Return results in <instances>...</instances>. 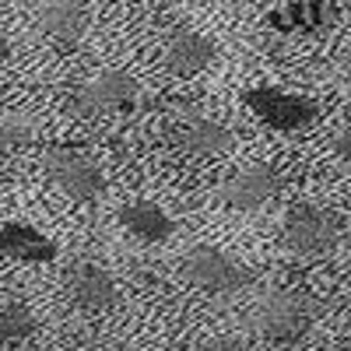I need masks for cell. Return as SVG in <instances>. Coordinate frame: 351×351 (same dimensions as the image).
<instances>
[{"label":"cell","instance_id":"cell-8","mask_svg":"<svg viewBox=\"0 0 351 351\" xmlns=\"http://www.w3.org/2000/svg\"><path fill=\"white\" fill-rule=\"evenodd\" d=\"M281 193V176L271 165H246L228 176L221 186V204L232 211H260Z\"/></svg>","mask_w":351,"mask_h":351},{"label":"cell","instance_id":"cell-17","mask_svg":"<svg viewBox=\"0 0 351 351\" xmlns=\"http://www.w3.org/2000/svg\"><path fill=\"white\" fill-rule=\"evenodd\" d=\"M197 351H246V344L239 337H211V341H204Z\"/></svg>","mask_w":351,"mask_h":351},{"label":"cell","instance_id":"cell-16","mask_svg":"<svg viewBox=\"0 0 351 351\" xmlns=\"http://www.w3.org/2000/svg\"><path fill=\"white\" fill-rule=\"evenodd\" d=\"M36 330V316L28 313L25 306H0V344H14V341H25L28 334Z\"/></svg>","mask_w":351,"mask_h":351},{"label":"cell","instance_id":"cell-13","mask_svg":"<svg viewBox=\"0 0 351 351\" xmlns=\"http://www.w3.org/2000/svg\"><path fill=\"white\" fill-rule=\"evenodd\" d=\"M120 225L130 236H137L141 243H165L176 232V221L152 200H130L120 211Z\"/></svg>","mask_w":351,"mask_h":351},{"label":"cell","instance_id":"cell-7","mask_svg":"<svg viewBox=\"0 0 351 351\" xmlns=\"http://www.w3.org/2000/svg\"><path fill=\"white\" fill-rule=\"evenodd\" d=\"M172 144L186 155L215 158V155H225L236 148V134L197 109H180L172 120Z\"/></svg>","mask_w":351,"mask_h":351},{"label":"cell","instance_id":"cell-11","mask_svg":"<svg viewBox=\"0 0 351 351\" xmlns=\"http://www.w3.org/2000/svg\"><path fill=\"white\" fill-rule=\"evenodd\" d=\"M0 253H8L11 260H21V263H49L56 256V246L39 228L25 221H11V225H0Z\"/></svg>","mask_w":351,"mask_h":351},{"label":"cell","instance_id":"cell-3","mask_svg":"<svg viewBox=\"0 0 351 351\" xmlns=\"http://www.w3.org/2000/svg\"><path fill=\"white\" fill-rule=\"evenodd\" d=\"M43 169H46L49 180L77 204L99 200L102 190H106V176H102L99 162H92L84 152L71 148V144H49L43 152Z\"/></svg>","mask_w":351,"mask_h":351},{"label":"cell","instance_id":"cell-20","mask_svg":"<svg viewBox=\"0 0 351 351\" xmlns=\"http://www.w3.org/2000/svg\"><path fill=\"white\" fill-rule=\"evenodd\" d=\"M344 71H348V77H351V53L344 56Z\"/></svg>","mask_w":351,"mask_h":351},{"label":"cell","instance_id":"cell-2","mask_svg":"<svg viewBox=\"0 0 351 351\" xmlns=\"http://www.w3.org/2000/svg\"><path fill=\"white\" fill-rule=\"evenodd\" d=\"M341 239V218L319 204H295L281 225V243L295 256H324Z\"/></svg>","mask_w":351,"mask_h":351},{"label":"cell","instance_id":"cell-9","mask_svg":"<svg viewBox=\"0 0 351 351\" xmlns=\"http://www.w3.org/2000/svg\"><path fill=\"white\" fill-rule=\"evenodd\" d=\"M71 299L84 313H106L120 299V288H116L106 267H99L92 260H81L71 267Z\"/></svg>","mask_w":351,"mask_h":351},{"label":"cell","instance_id":"cell-19","mask_svg":"<svg viewBox=\"0 0 351 351\" xmlns=\"http://www.w3.org/2000/svg\"><path fill=\"white\" fill-rule=\"evenodd\" d=\"M4 56H8V43H4V39H0V60H4Z\"/></svg>","mask_w":351,"mask_h":351},{"label":"cell","instance_id":"cell-15","mask_svg":"<svg viewBox=\"0 0 351 351\" xmlns=\"http://www.w3.org/2000/svg\"><path fill=\"white\" fill-rule=\"evenodd\" d=\"M36 134H39V123L32 120V116H25V112H4V116H0V155L32 144Z\"/></svg>","mask_w":351,"mask_h":351},{"label":"cell","instance_id":"cell-21","mask_svg":"<svg viewBox=\"0 0 351 351\" xmlns=\"http://www.w3.org/2000/svg\"><path fill=\"white\" fill-rule=\"evenodd\" d=\"M169 4H183V0H169Z\"/></svg>","mask_w":351,"mask_h":351},{"label":"cell","instance_id":"cell-10","mask_svg":"<svg viewBox=\"0 0 351 351\" xmlns=\"http://www.w3.org/2000/svg\"><path fill=\"white\" fill-rule=\"evenodd\" d=\"M215 60V43L208 36L193 32V28H176L165 39V67L180 77H193L208 71Z\"/></svg>","mask_w":351,"mask_h":351},{"label":"cell","instance_id":"cell-18","mask_svg":"<svg viewBox=\"0 0 351 351\" xmlns=\"http://www.w3.org/2000/svg\"><path fill=\"white\" fill-rule=\"evenodd\" d=\"M330 148H334L337 158L351 162V127H344V130H337V134L330 137Z\"/></svg>","mask_w":351,"mask_h":351},{"label":"cell","instance_id":"cell-1","mask_svg":"<svg viewBox=\"0 0 351 351\" xmlns=\"http://www.w3.org/2000/svg\"><path fill=\"white\" fill-rule=\"evenodd\" d=\"M316 319V302L302 291H291V288H281V291H267L250 313V324L260 337L267 341H295L302 337Z\"/></svg>","mask_w":351,"mask_h":351},{"label":"cell","instance_id":"cell-5","mask_svg":"<svg viewBox=\"0 0 351 351\" xmlns=\"http://www.w3.org/2000/svg\"><path fill=\"white\" fill-rule=\"evenodd\" d=\"M243 102L250 106V112H256L267 127L281 130V134H291V130H306L309 123H316L319 116V106L306 95H291V92H281V88H250L243 95Z\"/></svg>","mask_w":351,"mask_h":351},{"label":"cell","instance_id":"cell-4","mask_svg":"<svg viewBox=\"0 0 351 351\" xmlns=\"http://www.w3.org/2000/svg\"><path fill=\"white\" fill-rule=\"evenodd\" d=\"M183 274L190 285L211 291V295H232V291H243L246 285H253V271L246 263L215 246L190 250L183 260Z\"/></svg>","mask_w":351,"mask_h":351},{"label":"cell","instance_id":"cell-14","mask_svg":"<svg viewBox=\"0 0 351 351\" xmlns=\"http://www.w3.org/2000/svg\"><path fill=\"white\" fill-rule=\"evenodd\" d=\"M334 21V4L330 0H299L291 8H281L271 14V25L281 32H319Z\"/></svg>","mask_w":351,"mask_h":351},{"label":"cell","instance_id":"cell-6","mask_svg":"<svg viewBox=\"0 0 351 351\" xmlns=\"http://www.w3.org/2000/svg\"><path fill=\"white\" fill-rule=\"evenodd\" d=\"M137 81L123 71H102L95 77H88L84 84L74 88L71 95V109L74 116H109V112H120L137 99Z\"/></svg>","mask_w":351,"mask_h":351},{"label":"cell","instance_id":"cell-12","mask_svg":"<svg viewBox=\"0 0 351 351\" xmlns=\"http://www.w3.org/2000/svg\"><path fill=\"white\" fill-rule=\"evenodd\" d=\"M39 25L53 43L74 46L84 36V4L81 0H43L39 4Z\"/></svg>","mask_w":351,"mask_h":351}]
</instances>
